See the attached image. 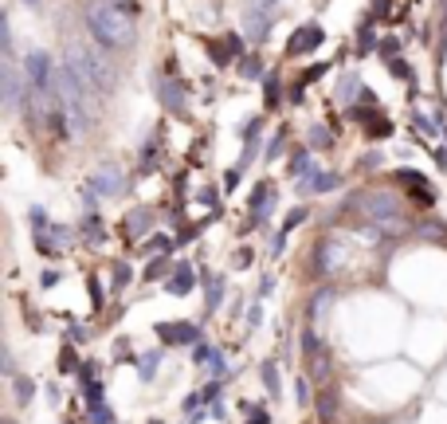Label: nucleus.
<instances>
[{
	"mask_svg": "<svg viewBox=\"0 0 447 424\" xmlns=\"http://www.w3.org/2000/svg\"><path fill=\"white\" fill-rule=\"evenodd\" d=\"M87 28H90V36H94L102 48H110V51L134 48V40H138L134 16L122 12L118 4H99V0H94V4L87 8Z\"/></svg>",
	"mask_w": 447,
	"mask_h": 424,
	"instance_id": "obj_1",
	"label": "nucleus"
},
{
	"mask_svg": "<svg viewBox=\"0 0 447 424\" xmlns=\"http://www.w3.org/2000/svg\"><path fill=\"white\" fill-rule=\"evenodd\" d=\"M63 63H67L71 75H75L90 95H94V90H110V87H114V71H110L94 51L83 48V43H67V60H63Z\"/></svg>",
	"mask_w": 447,
	"mask_h": 424,
	"instance_id": "obj_2",
	"label": "nucleus"
},
{
	"mask_svg": "<svg viewBox=\"0 0 447 424\" xmlns=\"http://www.w3.org/2000/svg\"><path fill=\"white\" fill-rule=\"evenodd\" d=\"M357 208L381 228V232H388V236H397L400 228H404L400 224V200L392 197V193H365V197L357 200Z\"/></svg>",
	"mask_w": 447,
	"mask_h": 424,
	"instance_id": "obj_3",
	"label": "nucleus"
},
{
	"mask_svg": "<svg viewBox=\"0 0 447 424\" xmlns=\"http://www.w3.org/2000/svg\"><path fill=\"white\" fill-rule=\"evenodd\" d=\"M24 71H28V87L36 95H55V67H51V55L48 51H31L28 60H24Z\"/></svg>",
	"mask_w": 447,
	"mask_h": 424,
	"instance_id": "obj_4",
	"label": "nucleus"
},
{
	"mask_svg": "<svg viewBox=\"0 0 447 424\" xmlns=\"http://www.w3.org/2000/svg\"><path fill=\"white\" fill-rule=\"evenodd\" d=\"M267 28H271V12H267L263 0L251 4V8H243V40L263 43V40H267Z\"/></svg>",
	"mask_w": 447,
	"mask_h": 424,
	"instance_id": "obj_5",
	"label": "nucleus"
},
{
	"mask_svg": "<svg viewBox=\"0 0 447 424\" xmlns=\"http://www.w3.org/2000/svg\"><path fill=\"white\" fill-rule=\"evenodd\" d=\"M322 40H326V32L318 28V24H302V28L290 36L287 43V55H310V51H318Z\"/></svg>",
	"mask_w": 447,
	"mask_h": 424,
	"instance_id": "obj_6",
	"label": "nucleus"
},
{
	"mask_svg": "<svg viewBox=\"0 0 447 424\" xmlns=\"http://www.w3.org/2000/svg\"><path fill=\"white\" fill-rule=\"evenodd\" d=\"M153 95H157L173 114H185V90H180L169 75H153Z\"/></svg>",
	"mask_w": 447,
	"mask_h": 424,
	"instance_id": "obj_7",
	"label": "nucleus"
},
{
	"mask_svg": "<svg viewBox=\"0 0 447 424\" xmlns=\"http://www.w3.org/2000/svg\"><path fill=\"white\" fill-rule=\"evenodd\" d=\"M161 338L169 346H200V326L192 322H169V326H161Z\"/></svg>",
	"mask_w": 447,
	"mask_h": 424,
	"instance_id": "obj_8",
	"label": "nucleus"
},
{
	"mask_svg": "<svg viewBox=\"0 0 447 424\" xmlns=\"http://www.w3.org/2000/svg\"><path fill=\"white\" fill-rule=\"evenodd\" d=\"M87 185L94 189L99 197H118V193H122V173H118L114 165H106V169H99V173L87 181Z\"/></svg>",
	"mask_w": 447,
	"mask_h": 424,
	"instance_id": "obj_9",
	"label": "nucleus"
},
{
	"mask_svg": "<svg viewBox=\"0 0 447 424\" xmlns=\"http://www.w3.org/2000/svg\"><path fill=\"white\" fill-rule=\"evenodd\" d=\"M36 244H40V252H51V256H59L63 247H71V228H43V232H36Z\"/></svg>",
	"mask_w": 447,
	"mask_h": 424,
	"instance_id": "obj_10",
	"label": "nucleus"
},
{
	"mask_svg": "<svg viewBox=\"0 0 447 424\" xmlns=\"http://www.w3.org/2000/svg\"><path fill=\"white\" fill-rule=\"evenodd\" d=\"M192 283H197V271H192L189 264H177V275H173L165 287H169V295H185Z\"/></svg>",
	"mask_w": 447,
	"mask_h": 424,
	"instance_id": "obj_11",
	"label": "nucleus"
},
{
	"mask_svg": "<svg viewBox=\"0 0 447 424\" xmlns=\"http://www.w3.org/2000/svg\"><path fill=\"white\" fill-rule=\"evenodd\" d=\"M334 185H338V173H310V177H302V193H329Z\"/></svg>",
	"mask_w": 447,
	"mask_h": 424,
	"instance_id": "obj_12",
	"label": "nucleus"
},
{
	"mask_svg": "<svg viewBox=\"0 0 447 424\" xmlns=\"http://www.w3.org/2000/svg\"><path fill=\"white\" fill-rule=\"evenodd\" d=\"M83 240H87V244H106V228H102V220L99 217H87L83 220Z\"/></svg>",
	"mask_w": 447,
	"mask_h": 424,
	"instance_id": "obj_13",
	"label": "nucleus"
},
{
	"mask_svg": "<svg viewBox=\"0 0 447 424\" xmlns=\"http://www.w3.org/2000/svg\"><path fill=\"white\" fill-rule=\"evenodd\" d=\"M161 350H149V354H141V362H138V374H141V381H153V374L161 369Z\"/></svg>",
	"mask_w": 447,
	"mask_h": 424,
	"instance_id": "obj_14",
	"label": "nucleus"
},
{
	"mask_svg": "<svg viewBox=\"0 0 447 424\" xmlns=\"http://www.w3.org/2000/svg\"><path fill=\"white\" fill-rule=\"evenodd\" d=\"M357 95H361V79H357V75H346V79L338 83V99L346 102V107H353Z\"/></svg>",
	"mask_w": 447,
	"mask_h": 424,
	"instance_id": "obj_15",
	"label": "nucleus"
},
{
	"mask_svg": "<svg viewBox=\"0 0 447 424\" xmlns=\"http://www.w3.org/2000/svg\"><path fill=\"white\" fill-rule=\"evenodd\" d=\"M271 185H255V200H251V205H255V220H263L271 212Z\"/></svg>",
	"mask_w": 447,
	"mask_h": 424,
	"instance_id": "obj_16",
	"label": "nucleus"
},
{
	"mask_svg": "<svg viewBox=\"0 0 447 424\" xmlns=\"http://www.w3.org/2000/svg\"><path fill=\"white\" fill-rule=\"evenodd\" d=\"M204 279H208V310H216L220 299H224V279L220 275H204Z\"/></svg>",
	"mask_w": 447,
	"mask_h": 424,
	"instance_id": "obj_17",
	"label": "nucleus"
},
{
	"mask_svg": "<svg viewBox=\"0 0 447 424\" xmlns=\"http://www.w3.org/2000/svg\"><path fill=\"white\" fill-rule=\"evenodd\" d=\"M31 397H36V385H31L28 377H16V401H20V404H28Z\"/></svg>",
	"mask_w": 447,
	"mask_h": 424,
	"instance_id": "obj_18",
	"label": "nucleus"
},
{
	"mask_svg": "<svg viewBox=\"0 0 447 424\" xmlns=\"http://www.w3.org/2000/svg\"><path fill=\"white\" fill-rule=\"evenodd\" d=\"M75 369H83L79 357H75V350H63L59 354V374H75Z\"/></svg>",
	"mask_w": 447,
	"mask_h": 424,
	"instance_id": "obj_19",
	"label": "nucleus"
},
{
	"mask_svg": "<svg viewBox=\"0 0 447 424\" xmlns=\"http://www.w3.org/2000/svg\"><path fill=\"white\" fill-rule=\"evenodd\" d=\"M263 381H267L271 397H278V393H283V389H278V374H275V362H267V365H263Z\"/></svg>",
	"mask_w": 447,
	"mask_h": 424,
	"instance_id": "obj_20",
	"label": "nucleus"
},
{
	"mask_svg": "<svg viewBox=\"0 0 447 424\" xmlns=\"http://www.w3.org/2000/svg\"><path fill=\"white\" fill-rule=\"evenodd\" d=\"M90 424H114V413H110L106 404H94L90 409Z\"/></svg>",
	"mask_w": 447,
	"mask_h": 424,
	"instance_id": "obj_21",
	"label": "nucleus"
},
{
	"mask_svg": "<svg viewBox=\"0 0 447 424\" xmlns=\"http://www.w3.org/2000/svg\"><path fill=\"white\" fill-rule=\"evenodd\" d=\"M146 224H149V212H129V217L122 220V228H134V232H141Z\"/></svg>",
	"mask_w": 447,
	"mask_h": 424,
	"instance_id": "obj_22",
	"label": "nucleus"
},
{
	"mask_svg": "<svg viewBox=\"0 0 447 424\" xmlns=\"http://www.w3.org/2000/svg\"><path fill=\"white\" fill-rule=\"evenodd\" d=\"M165 271H169V259H153L146 267V279H165Z\"/></svg>",
	"mask_w": 447,
	"mask_h": 424,
	"instance_id": "obj_23",
	"label": "nucleus"
},
{
	"mask_svg": "<svg viewBox=\"0 0 447 424\" xmlns=\"http://www.w3.org/2000/svg\"><path fill=\"white\" fill-rule=\"evenodd\" d=\"M208 374H212V377H224V374H228V362H224V354H212V357H208Z\"/></svg>",
	"mask_w": 447,
	"mask_h": 424,
	"instance_id": "obj_24",
	"label": "nucleus"
},
{
	"mask_svg": "<svg viewBox=\"0 0 447 424\" xmlns=\"http://www.w3.org/2000/svg\"><path fill=\"white\" fill-rule=\"evenodd\" d=\"M310 146H314V149H326L329 146V134H326V130H310Z\"/></svg>",
	"mask_w": 447,
	"mask_h": 424,
	"instance_id": "obj_25",
	"label": "nucleus"
},
{
	"mask_svg": "<svg viewBox=\"0 0 447 424\" xmlns=\"http://www.w3.org/2000/svg\"><path fill=\"white\" fill-rule=\"evenodd\" d=\"M259 71H263V63L251 55V60H243V79H259Z\"/></svg>",
	"mask_w": 447,
	"mask_h": 424,
	"instance_id": "obj_26",
	"label": "nucleus"
},
{
	"mask_svg": "<svg viewBox=\"0 0 447 424\" xmlns=\"http://www.w3.org/2000/svg\"><path fill=\"white\" fill-rule=\"evenodd\" d=\"M208 357H212V350H208L204 342H200V346H192V362H197V365H208Z\"/></svg>",
	"mask_w": 447,
	"mask_h": 424,
	"instance_id": "obj_27",
	"label": "nucleus"
},
{
	"mask_svg": "<svg viewBox=\"0 0 447 424\" xmlns=\"http://www.w3.org/2000/svg\"><path fill=\"white\" fill-rule=\"evenodd\" d=\"M248 424H271L263 409H248Z\"/></svg>",
	"mask_w": 447,
	"mask_h": 424,
	"instance_id": "obj_28",
	"label": "nucleus"
},
{
	"mask_svg": "<svg viewBox=\"0 0 447 424\" xmlns=\"http://www.w3.org/2000/svg\"><path fill=\"white\" fill-rule=\"evenodd\" d=\"M397 51H400V40H385V43H381V55H388V60H392Z\"/></svg>",
	"mask_w": 447,
	"mask_h": 424,
	"instance_id": "obj_29",
	"label": "nucleus"
},
{
	"mask_svg": "<svg viewBox=\"0 0 447 424\" xmlns=\"http://www.w3.org/2000/svg\"><path fill=\"white\" fill-rule=\"evenodd\" d=\"M90 303L102 306V283H94V279H90Z\"/></svg>",
	"mask_w": 447,
	"mask_h": 424,
	"instance_id": "obj_30",
	"label": "nucleus"
},
{
	"mask_svg": "<svg viewBox=\"0 0 447 424\" xmlns=\"http://www.w3.org/2000/svg\"><path fill=\"white\" fill-rule=\"evenodd\" d=\"M275 99H278V83H275V75H271V79H267V102H271V107H275Z\"/></svg>",
	"mask_w": 447,
	"mask_h": 424,
	"instance_id": "obj_31",
	"label": "nucleus"
},
{
	"mask_svg": "<svg viewBox=\"0 0 447 424\" xmlns=\"http://www.w3.org/2000/svg\"><path fill=\"white\" fill-rule=\"evenodd\" d=\"M298 404H310V385L298 381Z\"/></svg>",
	"mask_w": 447,
	"mask_h": 424,
	"instance_id": "obj_32",
	"label": "nucleus"
},
{
	"mask_svg": "<svg viewBox=\"0 0 447 424\" xmlns=\"http://www.w3.org/2000/svg\"><path fill=\"white\" fill-rule=\"evenodd\" d=\"M216 393H220V381H212V385H208V389H204L200 397H204V401H216Z\"/></svg>",
	"mask_w": 447,
	"mask_h": 424,
	"instance_id": "obj_33",
	"label": "nucleus"
},
{
	"mask_svg": "<svg viewBox=\"0 0 447 424\" xmlns=\"http://www.w3.org/2000/svg\"><path fill=\"white\" fill-rule=\"evenodd\" d=\"M114 283H118V287L129 283V267H118V271H114Z\"/></svg>",
	"mask_w": 447,
	"mask_h": 424,
	"instance_id": "obj_34",
	"label": "nucleus"
},
{
	"mask_svg": "<svg viewBox=\"0 0 447 424\" xmlns=\"http://www.w3.org/2000/svg\"><path fill=\"white\" fill-rule=\"evenodd\" d=\"M271 287H275V279H263V283H259V299H267Z\"/></svg>",
	"mask_w": 447,
	"mask_h": 424,
	"instance_id": "obj_35",
	"label": "nucleus"
},
{
	"mask_svg": "<svg viewBox=\"0 0 447 424\" xmlns=\"http://www.w3.org/2000/svg\"><path fill=\"white\" fill-rule=\"evenodd\" d=\"M322 71H326V67H310V71H302V83H310V79H318Z\"/></svg>",
	"mask_w": 447,
	"mask_h": 424,
	"instance_id": "obj_36",
	"label": "nucleus"
},
{
	"mask_svg": "<svg viewBox=\"0 0 447 424\" xmlns=\"http://www.w3.org/2000/svg\"><path fill=\"white\" fill-rule=\"evenodd\" d=\"M392 71H397V79H408V75H412V67H404V63H392Z\"/></svg>",
	"mask_w": 447,
	"mask_h": 424,
	"instance_id": "obj_37",
	"label": "nucleus"
},
{
	"mask_svg": "<svg viewBox=\"0 0 447 424\" xmlns=\"http://www.w3.org/2000/svg\"><path fill=\"white\" fill-rule=\"evenodd\" d=\"M259 318H263V315H259V306H251V315H248V326H251V330L259 326Z\"/></svg>",
	"mask_w": 447,
	"mask_h": 424,
	"instance_id": "obj_38",
	"label": "nucleus"
},
{
	"mask_svg": "<svg viewBox=\"0 0 447 424\" xmlns=\"http://www.w3.org/2000/svg\"><path fill=\"white\" fill-rule=\"evenodd\" d=\"M24 4H31V8H36V4H40V0H24Z\"/></svg>",
	"mask_w": 447,
	"mask_h": 424,
	"instance_id": "obj_39",
	"label": "nucleus"
},
{
	"mask_svg": "<svg viewBox=\"0 0 447 424\" xmlns=\"http://www.w3.org/2000/svg\"><path fill=\"white\" fill-rule=\"evenodd\" d=\"M263 4H267V8H271V4H278V0H263Z\"/></svg>",
	"mask_w": 447,
	"mask_h": 424,
	"instance_id": "obj_40",
	"label": "nucleus"
},
{
	"mask_svg": "<svg viewBox=\"0 0 447 424\" xmlns=\"http://www.w3.org/2000/svg\"><path fill=\"white\" fill-rule=\"evenodd\" d=\"M439 4H444V8H447V0H439Z\"/></svg>",
	"mask_w": 447,
	"mask_h": 424,
	"instance_id": "obj_41",
	"label": "nucleus"
},
{
	"mask_svg": "<svg viewBox=\"0 0 447 424\" xmlns=\"http://www.w3.org/2000/svg\"><path fill=\"white\" fill-rule=\"evenodd\" d=\"M4 424H16V420H4Z\"/></svg>",
	"mask_w": 447,
	"mask_h": 424,
	"instance_id": "obj_42",
	"label": "nucleus"
}]
</instances>
